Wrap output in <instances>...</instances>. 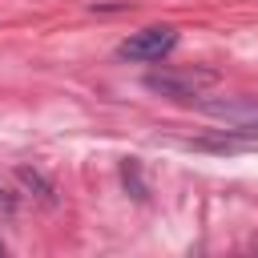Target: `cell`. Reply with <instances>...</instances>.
<instances>
[{
    "instance_id": "1",
    "label": "cell",
    "mask_w": 258,
    "mask_h": 258,
    "mask_svg": "<svg viewBox=\"0 0 258 258\" xmlns=\"http://www.w3.org/2000/svg\"><path fill=\"white\" fill-rule=\"evenodd\" d=\"M173 44H177V28L153 24V28H141V32H133V36H125V40L117 44V56H121V60H137V64H153V60H161L165 52H173Z\"/></svg>"
},
{
    "instance_id": "2",
    "label": "cell",
    "mask_w": 258,
    "mask_h": 258,
    "mask_svg": "<svg viewBox=\"0 0 258 258\" xmlns=\"http://www.w3.org/2000/svg\"><path fill=\"white\" fill-rule=\"evenodd\" d=\"M145 85L161 97H198L206 85H214L210 69H153Z\"/></svg>"
},
{
    "instance_id": "3",
    "label": "cell",
    "mask_w": 258,
    "mask_h": 258,
    "mask_svg": "<svg viewBox=\"0 0 258 258\" xmlns=\"http://www.w3.org/2000/svg\"><path fill=\"white\" fill-rule=\"evenodd\" d=\"M206 113L222 117L230 129H238V133L258 141V105H246V101L242 105H234V101H206Z\"/></svg>"
},
{
    "instance_id": "4",
    "label": "cell",
    "mask_w": 258,
    "mask_h": 258,
    "mask_svg": "<svg viewBox=\"0 0 258 258\" xmlns=\"http://www.w3.org/2000/svg\"><path fill=\"white\" fill-rule=\"evenodd\" d=\"M16 177H20V181H24L28 189H36V194H40L44 202H52V185H48V181H44L40 173H32V169H16Z\"/></svg>"
},
{
    "instance_id": "5",
    "label": "cell",
    "mask_w": 258,
    "mask_h": 258,
    "mask_svg": "<svg viewBox=\"0 0 258 258\" xmlns=\"http://www.w3.org/2000/svg\"><path fill=\"white\" fill-rule=\"evenodd\" d=\"M0 258H8V250H4V242H0Z\"/></svg>"
}]
</instances>
